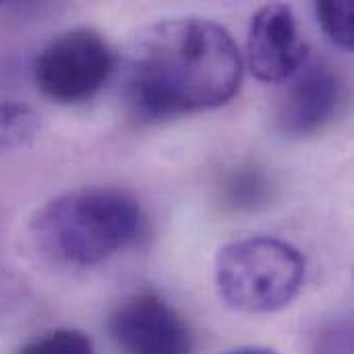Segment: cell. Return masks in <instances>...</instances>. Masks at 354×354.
<instances>
[{
	"instance_id": "cell-1",
	"label": "cell",
	"mask_w": 354,
	"mask_h": 354,
	"mask_svg": "<svg viewBox=\"0 0 354 354\" xmlns=\"http://www.w3.org/2000/svg\"><path fill=\"white\" fill-rule=\"evenodd\" d=\"M241 79L243 58L232 35L197 17L147 25L122 64L124 100L145 120L220 108L239 93Z\"/></svg>"
},
{
	"instance_id": "cell-2",
	"label": "cell",
	"mask_w": 354,
	"mask_h": 354,
	"mask_svg": "<svg viewBox=\"0 0 354 354\" xmlns=\"http://www.w3.org/2000/svg\"><path fill=\"white\" fill-rule=\"evenodd\" d=\"M143 230L139 201L118 189H83L48 201L29 224L35 251L60 268H91L133 245Z\"/></svg>"
},
{
	"instance_id": "cell-3",
	"label": "cell",
	"mask_w": 354,
	"mask_h": 354,
	"mask_svg": "<svg viewBox=\"0 0 354 354\" xmlns=\"http://www.w3.org/2000/svg\"><path fill=\"white\" fill-rule=\"evenodd\" d=\"M303 253L274 236H249L224 245L216 257V288L239 313H276L303 290Z\"/></svg>"
},
{
	"instance_id": "cell-4",
	"label": "cell",
	"mask_w": 354,
	"mask_h": 354,
	"mask_svg": "<svg viewBox=\"0 0 354 354\" xmlns=\"http://www.w3.org/2000/svg\"><path fill=\"white\" fill-rule=\"evenodd\" d=\"M116 56L106 37L79 27L56 35L35 58L33 77L39 91L58 104L91 100L112 77Z\"/></svg>"
},
{
	"instance_id": "cell-5",
	"label": "cell",
	"mask_w": 354,
	"mask_h": 354,
	"mask_svg": "<svg viewBox=\"0 0 354 354\" xmlns=\"http://www.w3.org/2000/svg\"><path fill=\"white\" fill-rule=\"evenodd\" d=\"M108 328L124 354L193 353L189 326L153 292H139L124 299L112 311Z\"/></svg>"
},
{
	"instance_id": "cell-6",
	"label": "cell",
	"mask_w": 354,
	"mask_h": 354,
	"mask_svg": "<svg viewBox=\"0 0 354 354\" xmlns=\"http://www.w3.org/2000/svg\"><path fill=\"white\" fill-rule=\"evenodd\" d=\"M307 58L309 48L288 4H266L253 15L247 33V62L259 81H288Z\"/></svg>"
},
{
	"instance_id": "cell-7",
	"label": "cell",
	"mask_w": 354,
	"mask_h": 354,
	"mask_svg": "<svg viewBox=\"0 0 354 354\" xmlns=\"http://www.w3.org/2000/svg\"><path fill=\"white\" fill-rule=\"evenodd\" d=\"M290 85L278 110V127L292 139L322 133L336 116L340 104V81L322 58H307L288 79Z\"/></svg>"
},
{
	"instance_id": "cell-8",
	"label": "cell",
	"mask_w": 354,
	"mask_h": 354,
	"mask_svg": "<svg viewBox=\"0 0 354 354\" xmlns=\"http://www.w3.org/2000/svg\"><path fill=\"white\" fill-rule=\"evenodd\" d=\"M39 133V116L21 102H0V156L27 147Z\"/></svg>"
},
{
	"instance_id": "cell-9",
	"label": "cell",
	"mask_w": 354,
	"mask_h": 354,
	"mask_svg": "<svg viewBox=\"0 0 354 354\" xmlns=\"http://www.w3.org/2000/svg\"><path fill=\"white\" fill-rule=\"evenodd\" d=\"M353 10V2L348 0H324L315 4V15L324 33L344 50L354 48Z\"/></svg>"
},
{
	"instance_id": "cell-10",
	"label": "cell",
	"mask_w": 354,
	"mask_h": 354,
	"mask_svg": "<svg viewBox=\"0 0 354 354\" xmlns=\"http://www.w3.org/2000/svg\"><path fill=\"white\" fill-rule=\"evenodd\" d=\"M17 354H95L93 342L79 330H54L29 344Z\"/></svg>"
},
{
	"instance_id": "cell-11",
	"label": "cell",
	"mask_w": 354,
	"mask_h": 354,
	"mask_svg": "<svg viewBox=\"0 0 354 354\" xmlns=\"http://www.w3.org/2000/svg\"><path fill=\"white\" fill-rule=\"evenodd\" d=\"M309 354H353V324L348 317L324 324L311 338Z\"/></svg>"
},
{
	"instance_id": "cell-12",
	"label": "cell",
	"mask_w": 354,
	"mask_h": 354,
	"mask_svg": "<svg viewBox=\"0 0 354 354\" xmlns=\"http://www.w3.org/2000/svg\"><path fill=\"white\" fill-rule=\"evenodd\" d=\"M226 354H278L272 348H266V346H243V348H234Z\"/></svg>"
}]
</instances>
